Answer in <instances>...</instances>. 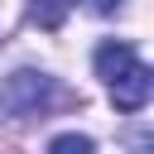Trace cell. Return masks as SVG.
Masks as SVG:
<instances>
[{"label":"cell","instance_id":"6da1fadb","mask_svg":"<svg viewBox=\"0 0 154 154\" xmlns=\"http://www.w3.org/2000/svg\"><path fill=\"white\" fill-rule=\"evenodd\" d=\"M53 96H58L53 77H38V72H14L5 82V91H0V101H5L10 116H43Z\"/></svg>","mask_w":154,"mask_h":154},{"label":"cell","instance_id":"7a4b0ae2","mask_svg":"<svg viewBox=\"0 0 154 154\" xmlns=\"http://www.w3.org/2000/svg\"><path fill=\"white\" fill-rule=\"evenodd\" d=\"M106 87H111L116 111L135 116V111H144V101H149V91H154V72H149L140 58H130V63H125L116 77H106Z\"/></svg>","mask_w":154,"mask_h":154},{"label":"cell","instance_id":"3957f363","mask_svg":"<svg viewBox=\"0 0 154 154\" xmlns=\"http://www.w3.org/2000/svg\"><path fill=\"white\" fill-rule=\"evenodd\" d=\"M130 58H135V48H130L125 38H106V43L96 48V77H116Z\"/></svg>","mask_w":154,"mask_h":154},{"label":"cell","instance_id":"277c9868","mask_svg":"<svg viewBox=\"0 0 154 154\" xmlns=\"http://www.w3.org/2000/svg\"><path fill=\"white\" fill-rule=\"evenodd\" d=\"M63 5H67V0H43V5H34V19H38L43 29H58V24H63Z\"/></svg>","mask_w":154,"mask_h":154},{"label":"cell","instance_id":"5b68a950","mask_svg":"<svg viewBox=\"0 0 154 154\" xmlns=\"http://www.w3.org/2000/svg\"><path fill=\"white\" fill-rule=\"evenodd\" d=\"M87 149H91L87 135H58L53 140V154H87Z\"/></svg>","mask_w":154,"mask_h":154},{"label":"cell","instance_id":"8992f818","mask_svg":"<svg viewBox=\"0 0 154 154\" xmlns=\"http://www.w3.org/2000/svg\"><path fill=\"white\" fill-rule=\"evenodd\" d=\"M82 5H87L91 14H116V10H120V0H82Z\"/></svg>","mask_w":154,"mask_h":154}]
</instances>
